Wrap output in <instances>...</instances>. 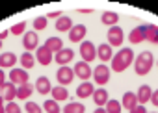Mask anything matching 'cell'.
<instances>
[{
    "label": "cell",
    "mask_w": 158,
    "mask_h": 113,
    "mask_svg": "<svg viewBox=\"0 0 158 113\" xmlns=\"http://www.w3.org/2000/svg\"><path fill=\"white\" fill-rule=\"evenodd\" d=\"M134 52L130 50V48H121L114 58H112V71H115V72H123V71H127V67L128 65H132L134 63Z\"/></svg>",
    "instance_id": "6da1fadb"
},
{
    "label": "cell",
    "mask_w": 158,
    "mask_h": 113,
    "mask_svg": "<svg viewBox=\"0 0 158 113\" xmlns=\"http://www.w3.org/2000/svg\"><path fill=\"white\" fill-rule=\"evenodd\" d=\"M152 63H154L152 54H151V52H141V54L134 59V71H136V74H138V76L149 74V71L152 69Z\"/></svg>",
    "instance_id": "7a4b0ae2"
},
{
    "label": "cell",
    "mask_w": 158,
    "mask_h": 113,
    "mask_svg": "<svg viewBox=\"0 0 158 113\" xmlns=\"http://www.w3.org/2000/svg\"><path fill=\"white\" fill-rule=\"evenodd\" d=\"M80 56H82V61L86 63H91L95 58H97V48L91 41H84L80 45Z\"/></svg>",
    "instance_id": "3957f363"
},
{
    "label": "cell",
    "mask_w": 158,
    "mask_h": 113,
    "mask_svg": "<svg viewBox=\"0 0 158 113\" xmlns=\"http://www.w3.org/2000/svg\"><path fill=\"white\" fill-rule=\"evenodd\" d=\"M106 37H108V45H110V46H121V45H123V39H125L123 30H121L119 26H112V28L108 30Z\"/></svg>",
    "instance_id": "277c9868"
},
{
    "label": "cell",
    "mask_w": 158,
    "mask_h": 113,
    "mask_svg": "<svg viewBox=\"0 0 158 113\" xmlns=\"http://www.w3.org/2000/svg\"><path fill=\"white\" fill-rule=\"evenodd\" d=\"M56 80L60 82V85L63 87V85H69L73 80H74V71L73 69H69L67 65L65 67H60L58 69V72H56Z\"/></svg>",
    "instance_id": "5b68a950"
},
{
    "label": "cell",
    "mask_w": 158,
    "mask_h": 113,
    "mask_svg": "<svg viewBox=\"0 0 158 113\" xmlns=\"http://www.w3.org/2000/svg\"><path fill=\"white\" fill-rule=\"evenodd\" d=\"M10 82L15 83V85L28 83V72H26V69H17V67H13V69L10 71Z\"/></svg>",
    "instance_id": "8992f818"
},
{
    "label": "cell",
    "mask_w": 158,
    "mask_h": 113,
    "mask_svg": "<svg viewBox=\"0 0 158 113\" xmlns=\"http://www.w3.org/2000/svg\"><path fill=\"white\" fill-rule=\"evenodd\" d=\"M73 71H74V76H78L80 80H89L93 76V71H91L89 63H86V61H78Z\"/></svg>",
    "instance_id": "52a82bcc"
},
{
    "label": "cell",
    "mask_w": 158,
    "mask_h": 113,
    "mask_svg": "<svg viewBox=\"0 0 158 113\" xmlns=\"http://www.w3.org/2000/svg\"><path fill=\"white\" fill-rule=\"evenodd\" d=\"M23 46H24V50H28V52L39 48V35H37L35 32H26L24 37H23Z\"/></svg>",
    "instance_id": "ba28073f"
},
{
    "label": "cell",
    "mask_w": 158,
    "mask_h": 113,
    "mask_svg": "<svg viewBox=\"0 0 158 113\" xmlns=\"http://www.w3.org/2000/svg\"><path fill=\"white\" fill-rule=\"evenodd\" d=\"M93 80L99 85L108 83V80H110V69H108V65H97V69L93 71Z\"/></svg>",
    "instance_id": "9c48e42d"
},
{
    "label": "cell",
    "mask_w": 158,
    "mask_h": 113,
    "mask_svg": "<svg viewBox=\"0 0 158 113\" xmlns=\"http://www.w3.org/2000/svg\"><path fill=\"white\" fill-rule=\"evenodd\" d=\"M147 39V26H136L130 34H128V41L132 43V45H138V43H141V41H145Z\"/></svg>",
    "instance_id": "30bf717a"
},
{
    "label": "cell",
    "mask_w": 158,
    "mask_h": 113,
    "mask_svg": "<svg viewBox=\"0 0 158 113\" xmlns=\"http://www.w3.org/2000/svg\"><path fill=\"white\" fill-rule=\"evenodd\" d=\"M73 58H74V50H71V48H63V50H60V52L54 56V61H56L58 65L65 67L69 61H73Z\"/></svg>",
    "instance_id": "8fae6325"
},
{
    "label": "cell",
    "mask_w": 158,
    "mask_h": 113,
    "mask_svg": "<svg viewBox=\"0 0 158 113\" xmlns=\"http://www.w3.org/2000/svg\"><path fill=\"white\" fill-rule=\"evenodd\" d=\"M139 102H138V95L136 93H132V91H127L125 95H123V100H121V106L125 107V109H128V111H132L136 106H138Z\"/></svg>",
    "instance_id": "7c38bea8"
},
{
    "label": "cell",
    "mask_w": 158,
    "mask_h": 113,
    "mask_svg": "<svg viewBox=\"0 0 158 113\" xmlns=\"http://www.w3.org/2000/svg\"><path fill=\"white\" fill-rule=\"evenodd\" d=\"M86 26L84 24H76V26H73L71 28V32H69V39L73 41V43H82V39H84V35H86Z\"/></svg>",
    "instance_id": "4fadbf2b"
},
{
    "label": "cell",
    "mask_w": 158,
    "mask_h": 113,
    "mask_svg": "<svg viewBox=\"0 0 158 113\" xmlns=\"http://www.w3.org/2000/svg\"><path fill=\"white\" fill-rule=\"evenodd\" d=\"M0 95L4 96V100L8 102H13V98H17V85L15 83H4L2 87H0Z\"/></svg>",
    "instance_id": "5bb4252c"
},
{
    "label": "cell",
    "mask_w": 158,
    "mask_h": 113,
    "mask_svg": "<svg viewBox=\"0 0 158 113\" xmlns=\"http://www.w3.org/2000/svg\"><path fill=\"white\" fill-rule=\"evenodd\" d=\"M50 61H52V52L43 45V46H39L37 48V63L39 65H50Z\"/></svg>",
    "instance_id": "9a60e30c"
},
{
    "label": "cell",
    "mask_w": 158,
    "mask_h": 113,
    "mask_svg": "<svg viewBox=\"0 0 158 113\" xmlns=\"http://www.w3.org/2000/svg\"><path fill=\"white\" fill-rule=\"evenodd\" d=\"M93 93H95V87H93L91 82H84V83L78 85V89H76V96H80V98L93 96Z\"/></svg>",
    "instance_id": "2e32d148"
},
{
    "label": "cell",
    "mask_w": 158,
    "mask_h": 113,
    "mask_svg": "<svg viewBox=\"0 0 158 113\" xmlns=\"http://www.w3.org/2000/svg\"><path fill=\"white\" fill-rule=\"evenodd\" d=\"M17 63V56L13 52H4V54H0V69H13V65Z\"/></svg>",
    "instance_id": "e0dca14e"
},
{
    "label": "cell",
    "mask_w": 158,
    "mask_h": 113,
    "mask_svg": "<svg viewBox=\"0 0 158 113\" xmlns=\"http://www.w3.org/2000/svg\"><path fill=\"white\" fill-rule=\"evenodd\" d=\"M35 89H37V93H39V95H48V93L52 91L50 80H48L47 76H41V78H37V82H35Z\"/></svg>",
    "instance_id": "ac0fdd59"
},
{
    "label": "cell",
    "mask_w": 158,
    "mask_h": 113,
    "mask_svg": "<svg viewBox=\"0 0 158 113\" xmlns=\"http://www.w3.org/2000/svg\"><path fill=\"white\" fill-rule=\"evenodd\" d=\"M93 100H95V106L97 107H104L106 104H108V91L106 89H97L95 93H93Z\"/></svg>",
    "instance_id": "d6986e66"
},
{
    "label": "cell",
    "mask_w": 158,
    "mask_h": 113,
    "mask_svg": "<svg viewBox=\"0 0 158 113\" xmlns=\"http://www.w3.org/2000/svg\"><path fill=\"white\" fill-rule=\"evenodd\" d=\"M117 21H119V15L115 13V11H104L102 15H101V22L102 24H106V26H115L117 24Z\"/></svg>",
    "instance_id": "ffe728a7"
},
{
    "label": "cell",
    "mask_w": 158,
    "mask_h": 113,
    "mask_svg": "<svg viewBox=\"0 0 158 113\" xmlns=\"http://www.w3.org/2000/svg\"><path fill=\"white\" fill-rule=\"evenodd\" d=\"M97 56H99L101 61H110V59L114 58V56H112V46H110L108 43L99 45V48H97Z\"/></svg>",
    "instance_id": "44dd1931"
},
{
    "label": "cell",
    "mask_w": 158,
    "mask_h": 113,
    "mask_svg": "<svg viewBox=\"0 0 158 113\" xmlns=\"http://www.w3.org/2000/svg\"><path fill=\"white\" fill-rule=\"evenodd\" d=\"M136 95H138V102L143 106L145 102H149V100H151V96H152V89H151L149 85H141V87L138 89V93H136Z\"/></svg>",
    "instance_id": "7402d4cb"
},
{
    "label": "cell",
    "mask_w": 158,
    "mask_h": 113,
    "mask_svg": "<svg viewBox=\"0 0 158 113\" xmlns=\"http://www.w3.org/2000/svg\"><path fill=\"white\" fill-rule=\"evenodd\" d=\"M45 46L50 50V52H60V50H63V41L60 39V37H48L47 39V43H45Z\"/></svg>",
    "instance_id": "603a6c76"
},
{
    "label": "cell",
    "mask_w": 158,
    "mask_h": 113,
    "mask_svg": "<svg viewBox=\"0 0 158 113\" xmlns=\"http://www.w3.org/2000/svg\"><path fill=\"white\" fill-rule=\"evenodd\" d=\"M34 89H35V85H32V83H23V85H19V87H17V98L26 100V98L34 93Z\"/></svg>",
    "instance_id": "cb8c5ba5"
},
{
    "label": "cell",
    "mask_w": 158,
    "mask_h": 113,
    "mask_svg": "<svg viewBox=\"0 0 158 113\" xmlns=\"http://www.w3.org/2000/svg\"><path fill=\"white\" fill-rule=\"evenodd\" d=\"M71 28H73V21L69 19V17H60L58 21H56V30L58 32H71Z\"/></svg>",
    "instance_id": "d4e9b609"
},
{
    "label": "cell",
    "mask_w": 158,
    "mask_h": 113,
    "mask_svg": "<svg viewBox=\"0 0 158 113\" xmlns=\"http://www.w3.org/2000/svg\"><path fill=\"white\" fill-rule=\"evenodd\" d=\"M19 61H21L23 69H32V67L35 65V58H34V54H32V52H24V54L19 58Z\"/></svg>",
    "instance_id": "484cf974"
},
{
    "label": "cell",
    "mask_w": 158,
    "mask_h": 113,
    "mask_svg": "<svg viewBox=\"0 0 158 113\" xmlns=\"http://www.w3.org/2000/svg\"><path fill=\"white\" fill-rule=\"evenodd\" d=\"M52 100H67V96H69V91L65 89V87H61V85H58V87H52Z\"/></svg>",
    "instance_id": "4316f807"
},
{
    "label": "cell",
    "mask_w": 158,
    "mask_h": 113,
    "mask_svg": "<svg viewBox=\"0 0 158 113\" xmlns=\"http://www.w3.org/2000/svg\"><path fill=\"white\" fill-rule=\"evenodd\" d=\"M63 113H84L86 111V107H84V104H78V102H69L63 109H61Z\"/></svg>",
    "instance_id": "83f0119b"
},
{
    "label": "cell",
    "mask_w": 158,
    "mask_h": 113,
    "mask_svg": "<svg viewBox=\"0 0 158 113\" xmlns=\"http://www.w3.org/2000/svg\"><path fill=\"white\" fill-rule=\"evenodd\" d=\"M147 41L158 45V26L156 24H147Z\"/></svg>",
    "instance_id": "f1b7e54d"
},
{
    "label": "cell",
    "mask_w": 158,
    "mask_h": 113,
    "mask_svg": "<svg viewBox=\"0 0 158 113\" xmlns=\"http://www.w3.org/2000/svg\"><path fill=\"white\" fill-rule=\"evenodd\" d=\"M43 107H45V111H47V113H60V111H61V107L58 106V102H56V100H45Z\"/></svg>",
    "instance_id": "f546056e"
},
{
    "label": "cell",
    "mask_w": 158,
    "mask_h": 113,
    "mask_svg": "<svg viewBox=\"0 0 158 113\" xmlns=\"http://www.w3.org/2000/svg\"><path fill=\"white\" fill-rule=\"evenodd\" d=\"M104 107H106V113H121V107L123 106H121V102H117V100L112 98V100H108V104Z\"/></svg>",
    "instance_id": "4dcf8cb0"
},
{
    "label": "cell",
    "mask_w": 158,
    "mask_h": 113,
    "mask_svg": "<svg viewBox=\"0 0 158 113\" xmlns=\"http://www.w3.org/2000/svg\"><path fill=\"white\" fill-rule=\"evenodd\" d=\"M47 24H48V21H47V17H37V19L34 21V28H35L37 32H41V30H45V28H47Z\"/></svg>",
    "instance_id": "1f68e13d"
},
{
    "label": "cell",
    "mask_w": 158,
    "mask_h": 113,
    "mask_svg": "<svg viewBox=\"0 0 158 113\" xmlns=\"http://www.w3.org/2000/svg\"><path fill=\"white\" fill-rule=\"evenodd\" d=\"M24 109H26L28 113H43L41 106L35 104V102H26V104H24Z\"/></svg>",
    "instance_id": "d6a6232c"
},
{
    "label": "cell",
    "mask_w": 158,
    "mask_h": 113,
    "mask_svg": "<svg viewBox=\"0 0 158 113\" xmlns=\"http://www.w3.org/2000/svg\"><path fill=\"white\" fill-rule=\"evenodd\" d=\"M24 30H26V22L23 21V22H17V24H13L11 26V34H15V35H21V34H24Z\"/></svg>",
    "instance_id": "836d02e7"
},
{
    "label": "cell",
    "mask_w": 158,
    "mask_h": 113,
    "mask_svg": "<svg viewBox=\"0 0 158 113\" xmlns=\"http://www.w3.org/2000/svg\"><path fill=\"white\" fill-rule=\"evenodd\" d=\"M6 113H23L21 107L15 104V102H8V107H6Z\"/></svg>",
    "instance_id": "e575fe53"
},
{
    "label": "cell",
    "mask_w": 158,
    "mask_h": 113,
    "mask_svg": "<svg viewBox=\"0 0 158 113\" xmlns=\"http://www.w3.org/2000/svg\"><path fill=\"white\" fill-rule=\"evenodd\" d=\"M45 17H47V19H60V17H63V15H61V11H50V13L45 15Z\"/></svg>",
    "instance_id": "d590c367"
},
{
    "label": "cell",
    "mask_w": 158,
    "mask_h": 113,
    "mask_svg": "<svg viewBox=\"0 0 158 113\" xmlns=\"http://www.w3.org/2000/svg\"><path fill=\"white\" fill-rule=\"evenodd\" d=\"M130 113H147V109H145V107H143L141 104H138V106H136V107H134V109H132Z\"/></svg>",
    "instance_id": "8d00e7d4"
},
{
    "label": "cell",
    "mask_w": 158,
    "mask_h": 113,
    "mask_svg": "<svg viewBox=\"0 0 158 113\" xmlns=\"http://www.w3.org/2000/svg\"><path fill=\"white\" fill-rule=\"evenodd\" d=\"M151 102H152V104H154V106L158 107V89H156V91H152V96H151Z\"/></svg>",
    "instance_id": "74e56055"
},
{
    "label": "cell",
    "mask_w": 158,
    "mask_h": 113,
    "mask_svg": "<svg viewBox=\"0 0 158 113\" xmlns=\"http://www.w3.org/2000/svg\"><path fill=\"white\" fill-rule=\"evenodd\" d=\"M6 83V74H4V69H0V87Z\"/></svg>",
    "instance_id": "f35d334b"
},
{
    "label": "cell",
    "mask_w": 158,
    "mask_h": 113,
    "mask_svg": "<svg viewBox=\"0 0 158 113\" xmlns=\"http://www.w3.org/2000/svg\"><path fill=\"white\" fill-rule=\"evenodd\" d=\"M0 113H6V106H4V96L0 95Z\"/></svg>",
    "instance_id": "ab89813d"
},
{
    "label": "cell",
    "mask_w": 158,
    "mask_h": 113,
    "mask_svg": "<svg viewBox=\"0 0 158 113\" xmlns=\"http://www.w3.org/2000/svg\"><path fill=\"white\" fill-rule=\"evenodd\" d=\"M93 113H106V107H97Z\"/></svg>",
    "instance_id": "60d3db41"
},
{
    "label": "cell",
    "mask_w": 158,
    "mask_h": 113,
    "mask_svg": "<svg viewBox=\"0 0 158 113\" xmlns=\"http://www.w3.org/2000/svg\"><path fill=\"white\" fill-rule=\"evenodd\" d=\"M6 37H8V30H6V32H2V34H0V41H4Z\"/></svg>",
    "instance_id": "b9f144b4"
},
{
    "label": "cell",
    "mask_w": 158,
    "mask_h": 113,
    "mask_svg": "<svg viewBox=\"0 0 158 113\" xmlns=\"http://www.w3.org/2000/svg\"><path fill=\"white\" fill-rule=\"evenodd\" d=\"M0 48H2V41H0Z\"/></svg>",
    "instance_id": "7bdbcfd3"
},
{
    "label": "cell",
    "mask_w": 158,
    "mask_h": 113,
    "mask_svg": "<svg viewBox=\"0 0 158 113\" xmlns=\"http://www.w3.org/2000/svg\"><path fill=\"white\" fill-rule=\"evenodd\" d=\"M156 67H158V59H156Z\"/></svg>",
    "instance_id": "ee69618b"
}]
</instances>
